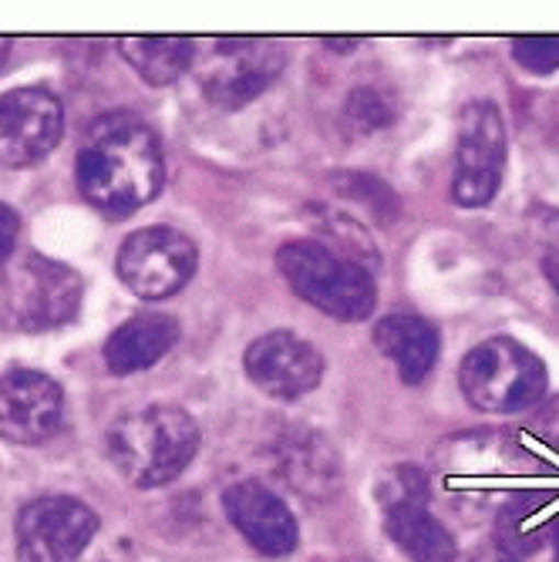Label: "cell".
I'll use <instances>...</instances> for the list:
<instances>
[{
    "label": "cell",
    "mask_w": 559,
    "mask_h": 562,
    "mask_svg": "<svg viewBox=\"0 0 559 562\" xmlns=\"http://www.w3.org/2000/svg\"><path fill=\"white\" fill-rule=\"evenodd\" d=\"M163 176L166 166L156 132L128 112L98 119L75 162L81 195L109 216L135 213L156 199Z\"/></svg>",
    "instance_id": "cell-1"
},
{
    "label": "cell",
    "mask_w": 559,
    "mask_h": 562,
    "mask_svg": "<svg viewBox=\"0 0 559 562\" xmlns=\"http://www.w3.org/2000/svg\"><path fill=\"white\" fill-rule=\"evenodd\" d=\"M199 451V428L176 404H148L109 428V454L135 488H156L186 472Z\"/></svg>",
    "instance_id": "cell-2"
},
{
    "label": "cell",
    "mask_w": 559,
    "mask_h": 562,
    "mask_svg": "<svg viewBox=\"0 0 559 562\" xmlns=\"http://www.w3.org/2000/svg\"><path fill=\"white\" fill-rule=\"evenodd\" d=\"M277 270L293 286L297 296L314 303L321 314L337 321H365L374 311V280L371 270L340 257L321 239H293L280 246Z\"/></svg>",
    "instance_id": "cell-3"
},
{
    "label": "cell",
    "mask_w": 559,
    "mask_h": 562,
    "mask_svg": "<svg viewBox=\"0 0 559 562\" xmlns=\"http://www.w3.org/2000/svg\"><path fill=\"white\" fill-rule=\"evenodd\" d=\"M546 364L513 337L482 340L466 353L459 384L466 401L485 415H516L546 394Z\"/></svg>",
    "instance_id": "cell-4"
},
{
    "label": "cell",
    "mask_w": 559,
    "mask_h": 562,
    "mask_svg": "<svg viewBox=\"0 0 559 562\" xmlns=\"http://www.w3.org/2000/svg\"><path fill=\"white\" fill-rule=\"evenodd\" d=\"M287 68V47L273 37H216L199 50V85L213 105L243 109Z\"/></svg>",
    "instance_id": "cell-5"
},
{
    "label": "cell",
    "mask_w": 559,
    "mask_h": 562,
    "mask_svg": "<svg viewBox=\"0 0 559 562\" xmlns=\"http://www.w3.org/2000/svg\"><path fill=\"white\" fill-rule=\"evenodd\" d=\"M432 485L422 469L398 465L378 485L384 532L412 562H455V539L428 508Z\"/></svg>",
    "instance_id": "cell-6"
},
{
    "label": "cell",
    "mask_w": 559,
    "mask_h": 562,
    "mask_svg": "<svg viewBox=\"0 0 559 562\" xmlns=\"http://www.w3.org/2000/svg\"><path fill=\"white\" fill-rule=\"evenodd\" d=\"M81 290L78 270L31 252L4 277V306L14 327L41 334L68 324L78 314Z\"/></svg>",
    "instance_id": "cell-7"
},
{
    "label": "cell",
    "mask_w": 559,
    "mask_h": 562,
    "mask_svg": "<svg viewBox=\"0 0 559 562\" xmlns=\"http://www.w3.org/2000/svg\"><path fill=\"white\" fill-rule=\"evenodd\" d=\"M455 142L459 145H455L451 199L466 210L489 206L502 186L505 169V125L492 101L466 105Z\"/></svg>",
    "instance_id": "cell-8"
},
{
    "label": "cell",
    "mask_w": 559,
    "mask_h": 562,
    "mask_svg": "<svg viewBox=\"0 0 559 562\" xmlns=\"http://www.w3.org/2000/svg\"><path fill=\"white\" fill-rule=\"evenodd\" d=\"M195 243L172 226H148L132 233L119 249V280L142 300H166L195 273Z\"/></svg>",
    "instance_id": "cell-9"
},
{
    "label": "cell",
    "mask_w": 559,
    "mask_h": 562,
    "mask_svg": "<svg viewBox=\"0 0 559 562\" xmlns=\"http://www.w3.org/2000/svg\"><path fill=\"white\" fill-rule=\"evenodd\" d=\"M98 532V516L71 495H44L18 513L21 562H75Z\"/></svg>",
    "instance_id": "cell-10"
},
{
    "label": "cell",
    "mask_w": 559,
    "mask_h": 562,
    "mask_svg": "<svg viewBox=\"0 0 559 562\" xmlns=\"http://www.w3.org/2000/svg\"><path fill=\"white\" fill-rule=\"evenodd\" d=\"M65 132V109L47 88H14L0 94V166L24 169L55 151Z\"/></svg>",
    "instance_id": "cell-11"
},
{
    "label": "cell",
    "mask_w": 559,
    "mask_h": 562,
    "mask_svg": "<svg viewBox=\"0 0 559 562\" xmlns=\"http://www.w3.org/2000/svg\"><path fill=\"white\" fill-rule=\"evenodd\" d=\"M243 368L253 384L277 401H293V397L311 394L324 374V361L317 347L290 330H270L253 340L246 347Z\"/></svg>",
    "instance_id": "cell-12"
},
{
    "label": "cell",
    "mask_w": 559,
    "mask_h": 562,
    "mask_svg": "<svg viewBox=\"0 0 559 562\" xmlns=\"http://www.w3.org/2000/svg\"><path fill=\"white\" fill-rule=\"evenodd\" d=\"M65 422V394L55 378L18 368L0 378V438L41 445Z\"/></svg>",
    "instance_id": "cell-13"
},
{
    "label": "cell",
    "mask_w": 559,
    "mask_h": 562,
    "mask_svg": "<svg viewBox=\"0 0 559 562\" xmlns=\"http://www.w3.org/2000/svg\"><path fill=\"white\" fill-rule=\"evenodd\" d=\"M223 508L243 539L264 555H287L297 546V522L277 492L260 482H236L223 492Z\"/></svg>",
    "instance_id": "cell-14"
},
{
    "label": "cell",
    "mask_w": 559,
    "mask_h": 562,
    "mask_svg": "<svg viewBox=\"0 0 559 562\" xmlns=\"http://www.w3.org/2000/svg\"><path fill=\"white\" fill-rule=\"evenodd\" d=\"M277 472L303 498H327L340 488V454L311 428L287 431L277 441Z\"/></svg>",
    "instance_id": "cell-15"
},
{
    "label": "cell",
    "mask_w": 559,
    "mask_h": 562,
    "mask_svg": "<svg viewBox=\"0 0 559 562\" xmlns=\"http://www.w3.org/2000/svg\"><path fill=\"white\" fill-rule=\"evenodd\" d=\"M176 340H179V324L169 314H138L105 340V364L112 374L145 371L152 364H159L176 347Z\"/></svg>",
    "instance_id": "cell-16"
},
{
    "label": "cell",
    "mask_w": 559,
    "mask_h": 562,
    "mask_svg": "<svg viewBox=\"0 0 559 562\" xmlns=\"http://www.w3.org/2000/svg\"><path fill=\"white\" fill-rule=\"evenodd\" d=\"M374 344L404 384H418L438 361V330L415 314H391L374 327Z\"/></svg>",
    "instance_id": "cell-17"
},
{
    "label": "cell",
    "mask_w": 559,
    "mask_h": 562,
    "mask_svg": "<svg viewBox=\"0 0 559 562\" xmlns=\"http://www.w3.org/2000/svg\"><path fill=\"white\" fill-rule=\"evenodd\" d=\"M119 50L142 81L166 88L195 65L199 44L192 37H122Z\"/></svg>",
    "instance_id": "cell-18"
},
{
    "label": "cell",
    "mask_w": 559,
    "mask_h": 562,
    "mask_svg": "<svg viewBox=\"0 0 559 562\" xmlns=\"http://www.w3.org/2000/svg\"><path fill=\"white\" fill-rule=\"evenodd\" d=\"M317 233L324 236V246L337 249L340 257L361 263L365 270L378 263V252H374V243L371 236L365 233L361 223H354L340 213H331V210H317Z\"/></svg>",
    "instance_id": "cell-19"
},
{
    "label": "cell",
    "mask_w": 559,
    "mask_h": 562,
    "mask_svg": "<svg viewBox=\"0 0 559 562\" xmlns=\"http://www.w3.org/2000/svg\"><path fill=\"white\" fill-rule=\"evenodd\" d=\"M398 115V101L391 91L378 88V85H361L354 88L347 105H344V119L347 125L358 132V135H368V132H381L394 122Z\"/></svg>",
    "instance_id": "cell-20"
},
{
    "label": "cell",
    "mask_w": 559,
    "mask_h": 562,
    "mask_svg": "<svg viewBox=\"0 0 559 562\" xmlns=\"http://www.w3.org/2000/svg\"><path fill=\"white\" fill-rule=\"evenodd\" d=\"M334 186L347 199L368 206V213L378 216L381 223H394V216H398V199H394L391 186H384L378 176H371V172H344V176L334 179Z\"/></svg>",
    "instance_id": "cell-21"
},
{
    "label": "cell",
    "mask_w": 559,
    "mask_h": 562,
    "mask_svg": "<svg viewBox=\"0 0 559 562\" xmlns=\"http://www.w3.org/2000/svg\"><path fill=\"white\" fill-rule=\"evenodd\" d=\"M513 58L529 75H552L559 68V37H516Z\"/></svg>",
    "instance_id": "cell-22"
},
{
    "label": "cell",
    "mask_w": 559,
    "mask_h": 562,
    "mask_svg": "<svg viewBox=\"0 0 559 562\" xmlns=\"http://www.w3.org/2000/svg\"><path fill=\"white\" fill-rule=\"evenodd\" d=\"M526 435L539 438L543 445H549V451L559 454V397L549 401V404H543V407H536V415L526 425Z\"/></svg>",
    "instance_id": "cell-23"
},
{
    "label": "cell",
    "mask_w": 559,
    "mask_h": 562,
    "mask_svg": "<svg viewBox=\"0 0 559 562\" xmlns=\"http://www.w3.org/2000/svg\"><path fill=\"white\" fill-rule=\"evenodd\" d=\"M18 233H21V220L11 206L0 202V263L11 260L14 252V243H18Z\"/></svg>",
    "instance_id": "cell-24"
},
{
    "label": "cell",
    "mask_w": 559,
    "mask_h": 562,
    "mask_svg": "<svg viewBox=\"0 0 559 562\" xmlns=\"http://www.w3.org/2000/svg\"><path fill=\"white\" fill-rule=\"evenodd\" d=\"M11 47H14L11 37H0V68H4V61L11 58Z\"/></svg>",
    "instance_id": "cell-25"
},
{
    "label": "cell",
    "mask_w": 559,
    "mask_h": 562,
    "mask_svg": "<svg viewBox=\"0 0 559 562\" xmlns=\"http://www.w3.org/2000/svg\"><path fill=\"white\" fill-rule=\"evenodd\" d=\"M552 562H559V526L552 532Z\"/></svg>",
    "instance_id": "cell-26"
},
{
    "label": "cell",
    "mask_w": 559,
    "mask_h": 562,
    "mask_svg": "<svg viewBox=\"0 0 559 562\" xmlns=\"http://www.w3.org/2000/svg\"><path fill=\"white\" fill-rule=\"evenodd\" d=\"M552 283H556V293H559V270H552Z\"/></svg>",
    "instance_id": "cell-27"
},
{
    "label": "cell",
    "mask_w": 559,
    "mask_h": 562,
    "mask_svg": "<svg viewBox=\"0 0 559 562\" xmlns=\"http://www.w3.org/2000/svg\"><path fill=\"white\" fill-rule=\"evenodd\" d=\"M492 562H513V559H505V555H499V559H492Z\"/></svg>",
    "instance_id": "cell-28"
}]
</instances>
